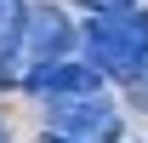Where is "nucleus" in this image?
<instances>
[{
	"mask_svg": "<svg viewBox=\"0 0 148 143\" xmlns=\"http://www.w3.org/2000/svg\"><path fill=\"white\" fill-rule=\"evenodd\" d=\"M51 132L57 137H74V143H108L120 132V109L97 92H80V97H51Z\"/></svg>",
	"mask_w": 148,
	"mask_h": 143,
	"instance_id": "2",
	"label": "nucleus"
},
{
	"mask_svg": "<svg viewBox=\"0 0 148 143\" xmlns=\"http://www.w3.org/2000/svg\"><path fill=\"white\" fill-rule=\"evenodd\" d=\"M46 143H74V137H57V132H46Z\"/></svg>",
	"mask_w": 148,
	"mask_h": 143,
	"instance_id": "8",
	"label": "nucleus"
},
{
	"mask_svg": "<svg viewBox=\"0 0 148 143\" xmlns=\"http://www.w3.org/2000/svg\"><path fill=\"white\" fill-rule=\"evenodd\" d=\"M137 97L148 103V63H143V74H137Z\"/></svg>",
	"mask_w": 148,
	"mask_h": 143,
	"instance_id": "7",
	"label": "nucleus"
},
{
	"mask_svg": "<svg viewBox=\"0 0 148 143\" xmlns=\"http://www.w3.org/2000/svg\"><path fill=\"white\" fill-rule=\"evenodd\" d=\"M69 40H74V29H69V17H63L57 6L23 12V35H17V46H29V57H34V63L63 57V52H69Z\"/></svg>",
	"mask_w": 148,
	"mask_h": 143,
	"instance_id": "4",
	"label": "nucleus"
},
{
	"mask_svg": "<svg viewBox=\"0 0 148 143\" xmlns=\"http://www.w3.org/2000/svg\"><path fill=\"white\" fill-rule=\"evenodd\" d=\"M86 46H91V69L114 80H137L148 63V12L120 6V12H97L86 23Z\"/></svg>",
	"mask_w": 148,
	"mask_h": 143,
	"instance_id": "1",
	"label": "nucleus"
},
{
	"mask_svg": "<svg viewBox=\"0 0 148 143\" xmlns=\"http://www.w3.org/2000/svg\"><path fill=\"white\" fill-rule=\"evenodd\" d=\"M97 80L103 74L91 63H69V57H46V63H34L23 74V86L40 92V97H80V92H97Z\"/></svg>",
	"mask_w": 148,
	"mask_h": 143,
	"instance_id": "3",
	"label": "nucleus"
},
{
	"mask_svg": "<svg viewBox=\"0 0 148 143\" xmlns=\"http://www.w3.org/2000/svg\"><path fill=\"white\" fill-rule=\"evenodd\" d=\"M17 35H23V0H0V57L17 52Z\"/></svg>",
	"mask_w": 148,
	"mask_h": 143,
	"instance_id": "5",
	"label": "nucleus"
},
{
	"mask_svg": "<svg viewBox=\"0 0 148 143\" xmlns=\"http://www.w3.org/2000/svg\"><path fill=\"white\" fill-rule=\"evenodd\" d=\"M91 12H120V6H131V0H86Z\"/></svg>",
	"mask_w": 148,
	"mask_h": 143,
	"instance_id": "6",
	"label": "nucleus"
}]
</instances>
